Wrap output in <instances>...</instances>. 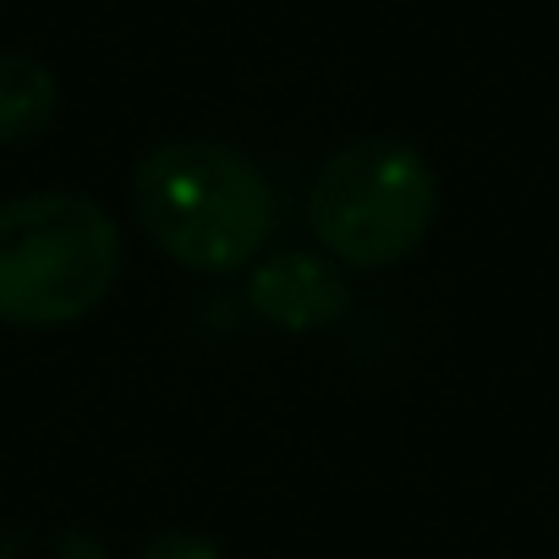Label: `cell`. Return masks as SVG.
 <instances>
[{
    "instance_id": "1",
    "label": "cell",
    "mask_w": 559,
    "mask_h": 559,
    "mask_svg": "<svg viewBox=\"0 0 559 559\" xmlns=\"http://www.w3.org/2000/svg\"><path fill=\"white\" fill-rule=\"evenodd\" d=\"M138 230L198 274L247 269L274 230V192L252 154L219 138H176L138 159L127 181Z\"/></svg>"
},
{
    "instance_id": "2",
    "label": "cell",
    "mask_w": 559,
    "mask_h": 559,
    "mask_svg": "<svg viewBox=\"0 0 559 559\" xmlns=\"http://www.w3.org/2000/svg\"><path fill=\"white\" fill-rule=\"evenodd\" d=\"M121 274V225L83 192H23L0 203V324L67 330Z\"/></svg>"
},
{
    "instance_id": "3",
    "label": "cell",
    "mask_w": 559,
    "mask_h": 559,
    "mask_svg": "<svg viewBox=\"0 0 559 559\" xmlns=\"http://www.w3.org/2000/svg\"><path fill=\"white\" fill-rule=\"evenodd\" d=\"M439 219V176L406 138H357L319 170L308 225L341 269L406 263Z\"/></svg>"
},
{
    "instance_id": "4",
    "label": "cell",
    "mask_w": 559,
    "mask_h": 559,
    "mask_svg": "<svg viewBox=\"0 0 559 559\" xmlns=\"http://www.w3.org/2000/svg\"><path fill=\"white\" fill-rule=\"evenodd\" d=\"M247 297L263 324L286 330V335H313L352 313L346 269L330 252H302V247L263 258L247 280Z\"/></svg>"
},
{
    "instance_id": "5",
    "label": "cell",
    "mask_w": 559,
    "mask_h": 559,
    "mask_svg": "<svg viewBox=\"0 0 559 559\" xmlns=\"http://www.w3.org/2000/svg\"><path fill=\"white\" fill-rule=\"evenodd\" d=\"M56 72L34 56H0V148H17L56 121Z\"/></svg>"
},
{
    "instance_id": "6",
    "label": "cell",
    "mask_w": 559,
    "mask_h": 559,
    "mask_svg": "<svg viewBox=\"0 0 559 559\" xmlns=\"http://www.w3.org/2000/svg\"><path fill=\"white\" fill-rule=\"evenodd\" d=\"M138 559H225V548H219L209 532H192V526H165V532H154V537L138 548Z\"/></svg>"
},
{
    "instance_id": "7",
    "label": "cell",
    "mask_w": 559,
    "mask_h": 559,
    "mask_svg": "<svg viewBox=\"0 0 559 559\" xmlns=\"http://www.w3.org/2000/svg\"><path fill=\"white\" fill-rule=\"evenodd\" d=\"M56 559H110V548L88 532V526H67L56 543Z\"/></svg>"
},
{
    "instance_id": "8",
    "label": "cell",
    "mask_w": 559,
    "mask_h": 559,
    "mask_svg": "<svg viewBox=\"0 0 559 559\" xmlns=\"http://www.w3.org/2000/svg\"><path fill=\"white\" fill-rule=\"evenodd\" d=\"M554 7H559V0H554Z\"/></svg>"
}]
</instances>
